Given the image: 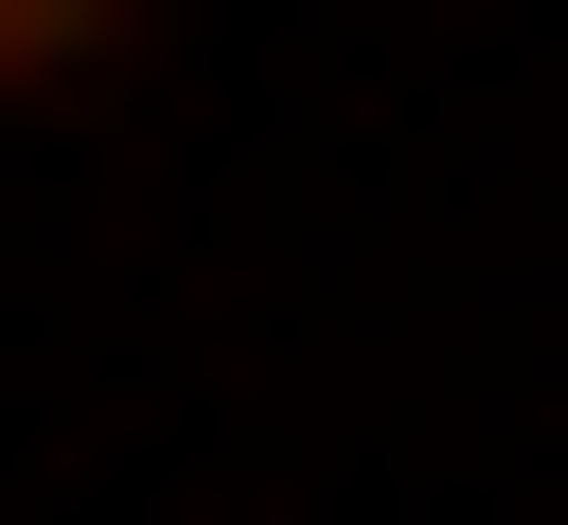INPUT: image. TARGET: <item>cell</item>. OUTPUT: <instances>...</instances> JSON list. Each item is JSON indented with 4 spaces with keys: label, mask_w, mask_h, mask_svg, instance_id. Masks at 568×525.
I'll use <instances>...</instances> for the list:
<instances>
[{
    "label": "cell",
    "mask_w": 568,
    "mask_h": 525,
    "mask_svg": "<svg viewBox=\"0 0 568 525\" xmlns=\"http://www.w3.org/2000/svg\"><path fill=\"white\" fill-rule=\"evenodd\" d=\"M132 44H175V0H0V88H132Z\"/></svg>",
    "instance_id": "cell-1"
}]
</instances>
